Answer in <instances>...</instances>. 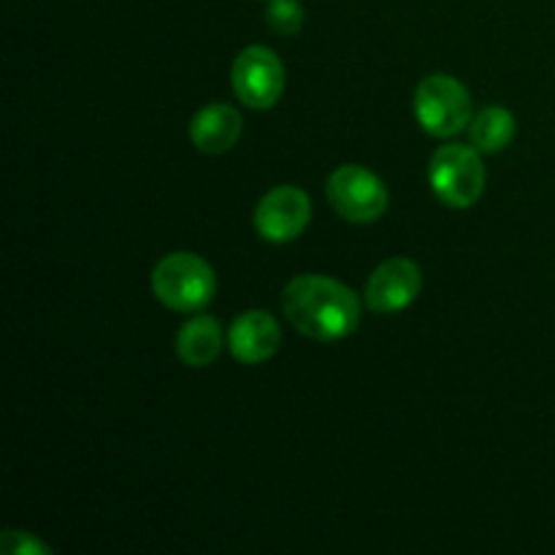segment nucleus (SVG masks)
Wrapping results in <instances>:
<instances>
[{"instance_id":"obj_1","label":"nucleus","mask_w":555,"mask_h":555,"mask_svg":"<svg viewBox=\"0 0 555 555\" xmlns=\"http://www.w3.org/2000/svg\"><path fill=\"white\" fill-rule=\"evenodd\" d=\"M287 323L314 341H339L361 325V298L345 282L323 274H301L291 280L280 298Z\"/></svg>"},{"instance_id":"obj_2","label":"nucleus","mask_w":555,"mask_h":555,"mask_svg":"<svg viewBox=\"0 0 555 555\" xmlns=\"http://www.w3.org/2000/svg\"><path fill=\"white\" fill-rule=\"evenodd\" d=\"M152 293L163 307L195 314L215 298L217 274L195 253H171L152 271Z\"/></svg>"},{"instance_id":"obj_3","label":"nucleus","mask_w":555,"mask_h":555,"mask_svg":"<svg viewBox=\"0 0 555 555\" xmlns=\"http://www.w3.org/2000/svg\"><path fill=\"white\" fill-rule=\"evenodd\" d=\"M428 184L450 209H469L486 193V166L480 150L466 144L439 146L428 163Z\"/></svg>"},{"instance_id":"obj_4","label":"nucleus","mask_w":555,"mask_h":555,"mask_svg":"<svg viewBox=\"0 0 555 555\" xmlns=\"http://www.w3.org/2000/svg\"><path fill=\"white\" fill-rule=\"evenodd\" d=\"M415 117L428 135L453 139L472 122V95L455 76L431 74L415 90Z\"/></svg>"},{"instance_id":"obj_5","label":"nucleus","mask_w":555,"mask_h":555,"mask_svg":"<svg viewBox=\"0 0 555 555\" xmlns=\"http://www.w3.org/2000/svg\"><path fill=\"white\" fill-rule=\"evenodd\" d=\"M325 195H328L331 206L341 220L352 222V225H369L377 222L379 217L388 211V188L383 179L369 168L356 166H339L328 177L325 184Z\"/></svg>"},{"instance_id":"obj_6","label":"nucleus","mask_w":555,"mask_h":555,"mask_svg":"<svg viewBox=\"0 0 555 555\" xmlns=\"http://www.w3.org/2000/svg\"><path fill=\"white\" fill-rule=\"evenodd\" d=\"M231 85L247 108H274L285 92V65L269 47H247L231 65Z\"/></svg>"},{"instance_id":"obj_7","label":"nucleus","mask_w":555,"mask_h":555,"mask_svg":"<svg viewBox=\"0 0 555 555\" xmlns=\"http://www.w3.org/2000/svg\"><path fill=\"white\" fill-rule=\"evenodd\" d=\"M312 220V198L296 184L271 188L258 201L253 215V225L260 238L271 244H287L301 236Z\"/></svg>"},{"instance_id":"obj_8","label":"nucleus","mask_w":555,"mask_h":555,"mask_svg":"<svg viewBox=\"0 0 555 555\" xmlns=\"http://www.w3.org/2000/svg\"><path fill=\"white\" fill-rule=\"evenodd\" d=\"M423 291V271L410 258H390L379 263L366 280L363 301L377 314L404 312Z\"/></svg>"},{"instance_id":"obj_9","label":"nucleus","mask_w":555,"mask_h":555,"mask_svg":"<svg viewBox=\"0 0 555 555\" xmlns=\"http://www.w3.org/2000/svg\"><path fill=\"white\" fill-rule=\"evenodd\" d=\"M280 323L266 309H247L233 320L231 331H228V350L238 363H247V366L271 361L280 352Z\"/></svg>"},{"instance_id":"obj_10","label":"nucleus","mask_w":555,"mask_h":555,"mask_svg":"<svg viewBox=\"0 0 555 555\" xmlns=\"http://www.w3.org/2000/svg\"><path fill=\"white\" fill-rule=\"evenodd\" d=\"M244 119L231 103H209L190 119V141L204 155H225L242 139Z\"/></svg>"},{"instance_id":"obj_11","label":"nucleus","mask_w":555,"mask_h":555,"mask_svg":"<svg viewBox=\"0 0 555 555\" xmlns=\"http://www.w3.org/2000/svg\"><path fill=\"white\" fill-rule=\"evenodd\" d=\"M222 325L211 314H195L179 328L177 334V356L184 366L204 369L217 361L222 350Z\"/></svg>"},{"instance_id":"obj_12","label":"nucleus","mask_w":555,"mask_h":555,"mask_svg":"<svg viewBox=\"0 0 555 555\" xmlns=\"http://www.w3.org/2000/svg\"><path fill=\"white\" fill-rule=\"evenodd\" d=\"M515 133H518V119L504 106H486L469 122V144L486 155L507 150Z\"/></svg>"},{"instance_id":"obj_13","label":"nucleus","mask_w":555,"mask_h":555,"mask_svg":"<svg viewBox=\"0 0 555 555\" xmlns=\"http://www.w3.org/2000/svg\"><path fill=\"white\" fill-rule=\"evenodd\" d=\"M269 25L282 36H296L304 25V5L298 0H271Z\"/></svg>"},{"instance_id":"obj_14","label":"nucleus","mask_w":555,"mask_h":555,"mask_svg":"<svg viewBox=\"0 0 555 555\" xmlns=\"http://www.w3.org/2000/svg\"><path fill=\"white\" fill-rule=\"evenodd\" d=\"M0 551L5 555H52V547L47 545V542L36 540L33 534H27V531H3V537H0Z\"/></svg>"}]
</instances>
